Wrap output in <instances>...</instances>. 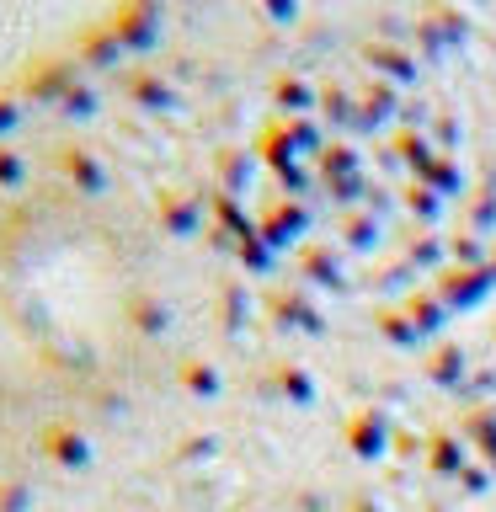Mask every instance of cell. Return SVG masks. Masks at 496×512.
I'll return each mask as SVG.
<instances>
[{
	"label": "cell",
	"mask_w": 496,
	"mask_h": 512,
	"mask_svg": "<svg viewBox=\"0 0 496 512\" xmlns=\"http://www.w3.org/2000/svg\"><path fill=\"white\" fill-rule=\"evenodd\" d=\"M59 171L70 176V182L80 187V192H102V166H96V155L86 150V144H59Z\"/></svg>",
	"instance_id": "cell-4"
},
{
	"label": "cell",
	"mask_w": 496,
	"mask_h": 512,
	"mask_svg": "<svg viewBox=\"0 0 496 512\" xmlns=\"http://www.w3.org/2000/svg\"><path fill=\"white\" fill-rule=\"evenodd\" d=\"M27 502V486H16V480H0V512H22Z\"/></svg>",
	"instance_id": "cell-10"
},
{
	"label": "cell",
	"mask_w": 496,
	"mask_h": 512,
	"mask_svg": "<svg viewBox=\"0 0 496 512\" xmlns=\"http://www.w3.org/2000/svg\"><path fill=\"white\" fill-rule=\"evenodd\" d=\"M91 107H96V96H91V86H80V80H75L70 91H64V102H59V112H64V118H86Z\"/></svg>",
	"instance_id": "cell-7"
},
{
	"label": "cell",
	"mask_w": 496,
	"mask_h": 512,
	"mask_svg": "<svg viewBox=\"0 0 496 512\" xmlns=\"http://www.w3.org/2000/svg\"><path fill=\"white\" fill-rule=\"evenodd\" d=\"M128 315H134V326H144V331H155V326H166V310H155L144 294H134L128 299Z\"/></svg>",
	"instance_id": "cell-8"
},
{
	"label": "cell",
	"mask_w": 496,
	"mask_h": 512,
	"mask_svg": "<svg viewBox=\"0 0 496 512\" xmlns=\"http://www.w3.org/2000/svg\"><path fill=\"white\" fill-rule=\"evenodd\" d=\"M107 27L118 32V43L128 48H150V32H155V0H118L107 16Z\"/></svg>",
	"instance_id": "cell-2"
},
{
	"label": "cell",
	"mask_w": 496,
	"mask_h": 512,
	"mask_svg": "<svg viewBox=\"0 0 496 512\" xmlns=\"http://www.w3.org/2000/svg\"><path fill=\"white\" fill-rule=\"evenodd\" d=\"M22 176H27V160H22V150L0 144V187H22Z\"/></svg>",
	"instance_id": "cell-6"
},
{
	"label": "cell",
	"mask_w": 496,
	"mask_h": 512,
	"mask_svg": "<svg viewBox=\"0 0 496 512\" xmlns=\"http://www.w3.org/2000/svg\"><path fill=\"white\" fill-rule=\"evenodd\" d=\"M43 454L54 459V464H64V470H75V464H86V459H91V443L80 438L70 422H54V427L43 432Z\"/></svg>",
	"instance_id": "cell-3"
},
{
	"label": "cell",
	"mask_w": 496,
	"mask_h": 512,
	"mask_svg": "<svg viewBox=\"0 0 496 512\" xmlns=\"http://www.w3.org/2000/svg\"><path fill=\"white\" fill-rule=\"evenodd\" d=\"M118 32H112L107 22H96V27H86V32H75V59H86V64H112L118 59Z\"/></svg>",
	"instance_id": "cell-5"
},
{
	"label": "cell",
	"mask_w": 496,
	"mask_h": 512,
	"mask_svg": "<svg viewBox=\"0 0 496 512\" xmlns=\"http://www.w3.org/2000/svg\"><path fill=\"white\" fill-rule=\"evenodd\" d=\"M75 59L70 54H32L22 64V75H16V96L22 102H64V91L75 86Z\"/></svg>",
	"instance_id": "cell-1"
},
{
	"label": "cell",
	"mask_w": 496,
	"mask_h": 512,
	"mask_svg": "<svg viewBox=\"0 0 496 512\" xmlns=\"http://www.w3.org/2000/svg\"><path fill=\"white\" fill-rule=\"evenodd\" d=\"M16 118H22V96L11 86H0V144H6V134L16 128Z\"/></svg>",
	"instance_id": "cell-9"
}]
</instances>
